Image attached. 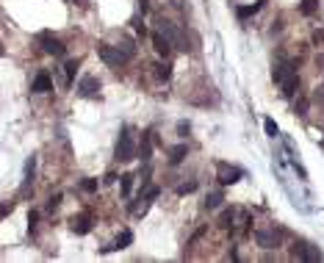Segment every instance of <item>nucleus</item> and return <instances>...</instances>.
Masks as SVG:
<instances>
[{
    "label": "nucleus",
    "instance_id": "1",
    "mask_svg": "<svg viewBox=\"0 0 324 263\" xmlns=\"http://www.w3.org/2000/svg\"><path fill=\"white\" fill-rule=\"evenodd\" d=\"M155 25H158V34L166 36V39L172 42V47H177V50H191V47H189V42H186V36L177 31L175 22H169L166 17H158V20H155Z\"/></svg>",
    "mask_w": 324,
    "mask_h": 263
},
{
    "label": "nucleus",
    "instance_id": "2",
    "mask_svg": "<svg viewBox=\"0 0 324 263\" xmlns=\"http://www.w3.org/2000/svg\"><path fill=\"white\" fill-rule=\"evenodd\" d=\"M114 158H117V161H133V158H136L133 136H130V131H127V128H122V133H120V141H117Z\"/></svg>",
    "mask_w": 324,
    "mask_h": 263
},
{
    "label": "nucleus",
    "instance_id": "3",
    "mask_svg": "<svg viewBox=\"0 0 324 263\" xmlns=\"http://www.w3.org/2000/svg\"><path fill=\"white\" fill-rule=\"evenodd\" d=\"M216 180L222 183V186H233V183L241 180V169L233 166V164H227V161H219L216 164Z\"/></svg>",
    "mask_w": 324,
    "mask_h": 263
},
{
    "label": "nucleus",
    "instance_id": "4",
    "mask_svg": "<svg viewBox=\"0 0 324 263\" xmlns=\"http://www.w3.org/2000/svg\"><path fill=\"white\" fill-rule=\"evenodd\" d=\"M97 55H100V58H103V61H106L111 69H120L122 64H125V55H122L117 47L106 44V42H100V44H97Z\"/></svg>",
    "mask_w": 324,
    "mask_h": 263
},
{
    "label": "nucleus",
    "instance_id": "5",
    "mask_svg": "<svg viewBox=\"0 0 324 263\" xmlns=\"http://www.w3.org/2000/svg\"><path fill=\"white\" fill-rule=\"evenodd\" d=\"M39 44H42V50H44L47 55H56V58H61V55L67 53L64 42L56 39V36H50V34H42V36H39Z\"/></svg>",
    "mask_w": 324,
    "mask_h": 263
},
{
    "label": "nucleus",
    "instance_id": "6",
    "mask_svg": "<svg viewBox=\"0 0 324 263\" xmlns=\"http://www.w3.org/2000/svg\"><path fill=\"white\" fill-rule=\"evenodd\" d=\"M255 241H258V247L275 249V247H280V230H258Z\"/></svg>",
    "mask_w": 324,
    "mask_h": 263
},
{
    "label": "nucleus",
    "instance_id": "7",
    "mask_svg": "<svg viewBox=\"0 0 324 263\" xmlns=\"http://www.w3.org/2000/svg\"><path fill=\"white\" fill-rule=\"evenodd\" d=\"M97 91H100V81L94 75L81 78V83H78V94H81V97H94Z\"/></svg>",
    "mask_w": 324,
    "mask_h": 263
},
{
    "label": "nucleus",
    "instance_id": "8",
    "mask_svg": "<svg viewBox=\"0 0 324 263\" xmlns=\"http://www.w3.org/2000/svg\"><path fill=\"white\" fill-rule=\"evenodd\" d=\"M153 44H155V50H158V55L161 58H169V53H172V42L166 39V36H161L158 31L153 34Z\"/></svg>",
    "mask_w": 324,
    "mask_h": 263
},
{
    "label": "nucleus",
    "instance_id": "9",
    "mask_svg": "<svg viewBox=\"0 0 324 263\" xmlns=\"http://www.w3.org/2000/svg\"><path fill=\"white\" fill-rule=\"evenodd\" d=\"M130 241H133V233H130V230H122V233L117 235V238H114V241L108 244V247H103V252H111V249H122V247H127Z\"/></svg>",
    "mask_w": 324,
    "mask_h": 263
},
{
    "label": "nucleus",
    "instance_id": "10",
    "mask_svg": "<svg viewBox=\"0 0 324 263\" xmlns=\"http://www.w3.org/2000/svg\"><path fill=\"white\" fill-rule=\"evenodd\" d=\"M34 91H36V94L53 91V81H50V75H47V72H39V75L34 78Z\"/></svg>",
    "mask_w": 324,
    "mask_h": 263
},
{
    "label": "nucleus",
    "instance_id": "11",
    "mask_svg": "<svg viewBox=\"0 0 324 263\" xmlns=\"http://www.w3.org/2000/svg\"><path fill=\"white\" fill-rule=\"evenodd\" d=\"M153 75H155V81H158V83H166V81L172 78V69H169V64H163V61L153 64Z\"/></svg>",
    "mask_w": 324,
    "mask_h": 263
},
{
    "label": "nucleus",
    "instance_id": "12",
    "mask_svg": "<svg viewBox=\"0 0 324 263\" xmlns=\"http://www.w3.org/2000/svg\"><path fill=\"white\" fill-rule=\"evenodd\" d=\"M296 89H299V78H296L294 72H291V75L285 78V81H283V97H288V100H291V97L296 94Z\"/></svg>",
    "mask_w": 324,
    "mask_h": 263
},
{
    "label": "nucleus",
    "instance_id": "13",
    "mask_svg": "<svg viewBox=\"0 0 324 263\" xmlns=\"http://www.w3.org/2000/svg\"><path fill=\"white\" fill-rule=\"evenodd\" d=\"M117 50H120L125 58H133V55H136V42L130 39V36H122L120 44H117Z\"/></svg>",
    "mask_w": 324,
    "mask_h": 263
},
{
    "label": "nucleus",
    "instance_id": "14",
    "mask_svg": "<svg viewBox=\"0 0 324 263\" xmlns=\"http://www.w3.org/2000/svg\"><path fill=\"white\" fill-rule=\"evenodd\" d=\"M78 67H81V61H78V58H70V61L64 64V78H67V86H72V83H75Z\"/></svg>",
    "mask_w": 324,
    "mask_h": 263
},
{
    "label": "nucleus",
    "instance_id": "15",
    "mask_svg": "<svg viewBox=\"0 0 324 263\" xmlns=\"http://www.w3.org/2000/svg\"><path fill=\"white\" fill-rule=\"evenodd\" d=\"M72 230H75V233H89V230H92V219H89V216H75V219H72Z\"/></svg>",
    "mask_w": 324,
    "mask_h": 263
},
{
    "label": "nucleus",
    "instance_id": "16",
    "mask_svg": "<svg viewBox=\"0 0 324 263\" xmlns=\"http://www.w3.org/2000/svg\"><path fill=\"white\" fill-rule=\"evenodd\" d=\"M186 155H189V147H186V144H177V147H172V150H169V164H172V166H177L180 161L186 158Z\"/></svg>",
    "mask_w": 324,
    "mask_h": 263
},
{
    "label": "nucleus",
    "instance_id": "17",
    "mask_svg": "<svg viewBox=\"0 0 324 263\" xmlns=\"http://www.w3.org/2000/svg\"><path fill=\"white\" fill-rule=\"evenodd\" d=\"M263 3H266V0H258V3H252V6H239V17H241V20H247V17L258 14L263 8Z\"/></svg>",
    "mask_w": 324,
    "mask_h": 263
},
{
    "label": "nucleus",
    "instance_id": "18",
    "mask_svg": "<svg viewBox=\"0 0 324 263\" xmlns=\"http://www.w3.org/2000/svg\"><path fill=\"white\" fill-rule=\"evenodd\" d=\"M288 75H291V64H277V67H275V72H272V78H275L277 83H283Z\"/></svg>",
    "mask_w": 324,
    "mask_h": 263
},
{
    "label": "nucleus",
    "instance_id": "19",
    "mask_svg": "<svg viewBox=\"0 0 324 263\" xmlns=\"http://www.w3.org/2000/svg\"><path fill=\"white\" fill-rule=\"evenodd\" d=\"M133 180H136V175H122V177H120L122 197H130V191H133Z\"/></svg>",
    "mask_w": 324,
    "mask_h": 263
},
{
    "label": "nucleus",
    "instance_id": "20",
    "mask_svg": "<svg viewBox=\"0 0 324 263\" xmlns=\"http://www.w3.org/2000/svg\"><path fill=\"white\" fill-rule=\"evenodd\" d=\"M150 155H153V144H150V133H144V138H141V150H139V158L147 161Z\"/></svg>",
    "mask_w": 324,
    "mask_h": 263
},
{
    "label": "nucleus",
    "instance_id": "21",
    "mask_svg": "<svg viewBox=\"0 0 324 263\" xmlns=\"http://www.w3.org/2000/svg\"><path fill=\"white\" fill-rule=\"evenodd\" d=\"M291 258H294V261H308V244H294Z\"/></svg>",
    "mask_w": 324,
    "mask_h": 263
},
{
    "label": "nucleus",
    "instance_id": "22",
    "mask_svg": "<svg viewBox=\"0 0 324 263\" xmlns=\"http://www.w3.org/2000/svg\"><path fill=\"white\" fill-rule=\"evenodd\" d=\"M222 200H225V197H222L219 191L208 194V197H205V208H208V211H213V208H219V205H222Z\"/></svg>",
    "mask_w": 324,
    "mask_h": 263
},
{
    "label": "nucleus",
    "instance_id": "23",
    "mask_svg": "<svg viewBox=\"0 0 324 263\" xmlns=\"http://www.w3.org/2000/svg\"><path fill=\"white\" fill-rule=\"evenodd\" d=\"M233 219H236V211H225V214L219 216V227H222V230H227V227H230V221H233Z\"/></svg>",
    "mask_w": 324,
    "mask_h": 263
},
{
    "label": "nucleus",
    "instance_id": "24",
    "mask_svg": "<svg viewBox=\"0 0 324 263\" xmlns=\"http://www.w3.org/2000/svg\"><path fill=\"white\" fill-rule=\"evenodd\" d=\"M191 191H197V180H186L183 186H177V194L183 197V194H191Z\"/></svg>",
    "mask_w": 324,
    "mask_h": 263
},
{
    "label": "nucleus",
    "instance_id": "25",
    "mask_svg": "<svg viewBox=\"0 0 324 263\" xmlns=\"http://www.w3.org/2000/svg\"><path fill=\"white\" fill-rule=\"evenodd\" d=\"M263 131H266V136H272V138L280 133V131H277V122H275V119H263Z\"/></svg>",
    "mask_w": 324,
    "mask_h": 263
},
{
    "label": "nucleus",
    "instance_id": "26",
    "mask_svg": "<svg viewBox=\"0 0 324 263\" xmlns=\"http://www.w3.org/2000/svg\"><path fill=\"white\" fill-rule=\"evenodd\" d=\"M316 6H319V0H302V3H299V11L302 14H313L316 11Z\"/></svg>",
    "mask_w": 324,
    "mask_h": 263
},
{
    "label": "nucleus",
    "instance_id": "27",
    "mask_svg": "<svg viewBox=\"0 0 324 263\" xmlns=\"http://www.w3.org/2000/svg\"><path fill=\"white\" fill-rule=\"evenodd\" d=\"M81 188H83V191H89V194H94V191H97V183H94L92 177H86V180H81Z\"/></svg>",
    "mask_w": 324,
    "mask_h": 263
},
{
    "label": "nucleus",
    "instance_id": "28",
    "mask_svg": "<svg viewBox=\"0 0 324 263\" xmlns=\"http://www.w3.org/2000/svg\"><path fill=\"white\" fill-rule=\"evenodd\" d=\"M11 211H14V202H0V219H3V216H8Z\"/></svg>",
    "mask_w": 324,
    "mask_h": 263
},
{
    "label": "nucleus",
    "instance_id": "29",
    "mask_svg": "<svg viewBox=\"0 0 324 263\" xmlns=\"http://www.w3.org/2000/svg\"><path fill=\"white\" fill-rule=\"evenodd\" d=\"M36 221H39V214H36V211H31V214H28V224H31V233H36Z\"/></svg>",
    "mask_w": 324,
    "mask_h": 263
},
{
    "label": "nucleus",
    "instance_id": "30",
    "mask_svg": "<svg viewBox=\"0 0 324 263\" xmlns=\"http://www.w3.org/2000/svg\"><path fill=\"white\" fill-rule=\"evenodd\" d=\"M319 258H322V252H319L316 247H310V244H308V261H319Z\"/></svg>",
    "mask_w": 324,
    "mask_h": 263
},
{
    "label": "nucleus",
    "instance_id": "31",
    "mask_svg": "<svg viewBox=\"0 0 324 263\" xmlns=\"http://www.w3.org/2000/svg\"><path fill=\"white\" fill-rule=\"evenodd\" d=\"M61 202V194L58 197H50V202H47V211H56V205Z\"/></svg>",
    "mask_w": 324,
    "mask_h": 263
},
{
    "label": "nucleus",
    "instance_id": "32",
    "mask_svg": "<svg viewBox=\"0 0 324 263\" xmlns=\"http://www.w3.org/2000/svg\"><path fill=\"white\" fill-rule=\"evenodd\" d=\"M189 131H191V125H189V122H180V125H177V133H180V136H186Z\"/></svg>",
    "mask_w": 324,
    "mask_h": 263
},
{
    "label": "nucleus",
    "instance_id": "33",
    "mask_svg": "<svg viewBox=\"0 0 324 263\" xmlns=\"http://www.w3.org/2000/svg\"><path fill=\"white\" fill-rule=\"evenodd\" d=\"M305 111H308V100H299L296 103V114H305Z\"/></svg>",
    "mask_w": 324,
    "mask_h": 263
},
{
    "label": "nucleus",
    "instance_id": "34",
    "mask_svg": "<svg viewBox=\"0 0 324 263\" xmlns=\"http://www.w3.org/2000/svg\"><path fill=\"white\" fill-rule=\"evenodd\" d=\"M313 42H316V44H322V42H324V31H316V34H313Z\"/></svg>",
    "mask_w": 324,
    "mask_h": 263
},
{
    "label": "nucleus",
    "instance_id": "35",
    "mask_svg": "<svg viewBox=\"0 0 324 263\" xmlns=\"http://www.w3.org/2000/svg\"><path fill=\"white\" fill-rule=\"evenodd\" d=\"M114 180H120V177H117V175H114V172H108V175H106V180H103V183H114Z\"/></svg>",
    "mask_w": 324,
    "mask_h": 263
},
{
    "label": "nucleus",
    "instance_id": "36",
    "mask_svg": "<svg viewBox=\"0 0 324 263\" xmlns=\"http://www.w3.org/2000/svg\"><path fill=\"white\" fill-rule=\"evenodd\" d=\"M141 8H144V11H147V8H150V0H141Z\"/></svg>",
    "mask_w": 324,
    "mask_h": 263
},
{
    "label": "nucleus",
    "instance_id": "37",
    "mask_svg": "<svg viewBox=\"0 0 324 263\" xmlns=\"http://www.w3.org/2000/svg\"><path fill=\"white\" fill-rule=\"evenodd\" d=\"M72 3H75V6H86V0H72Z\"/></svg>",
    "mask_w": 324,
    "mask_h": 263
}]
</instances>
